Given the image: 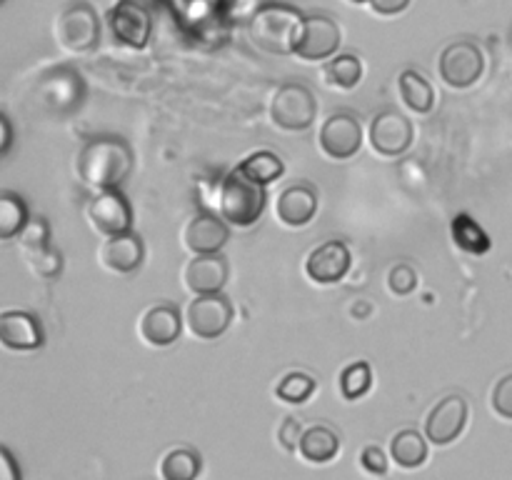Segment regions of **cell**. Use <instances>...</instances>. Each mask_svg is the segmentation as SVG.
I'll list each match as a JSON object with an SVG mask.
<instances>
[{
    "mask_svg": "<svg viewBox=\"0 0 512 480\" xmlns=\"http://www.w3.org/2000/svg\"><path fill=\"white\" fill-rule=\"evenodd\" d=\"M98 260L108 273L113 275H130L143 265L145 260V243L138 233L110 235L103 240L98 250Z\"/></svg>",
    "mask_w": 512,
    "mask_h": 480,
    "instance_id": "ac0fdd59",
    "label": "cell"
},
{
    "mask_svg": "<svg viewBox=\"0 0 512 480\" xmlns=\"http://www.w3.org/2000/svg\"><path fill=\"white\" fill-rule=\"evenodd\" d=\"M228 260L223 253H205L195 255L183 270L185 288L193 295H210V293H223L225 283H228Z\"/></svg>",
    "mask_w": 512,
    "mask_h": 480,
    "instance_id": "d6986e66",
    "label": "cell"
},
{
    "mask_svg": "<svg viewBox=\"0 0 512 480\" xmlns=\"http://www.w3.org/2000/svg\"><path fill=\"white\" fill-rule=\"evenodd\" d=\"M340 43H343V28L330 15H305L295 38L293 55L305 63H323L338 55Z\"/></svg>",
    "mask_w": 512,
    "mask_h": 480,
    "instance_id": "8992f818",
    "label": "cell"
},
{
    "mask_svg": "<svg viewBox=\"0 0 512 480\" xmlns=\"http://www.w3.org/2000/svg\"><path fill=\"white\" fill-rule=\"evenodd\" d=\"M315 388V378L310 373H303V370H293V373L283 375L280 383L275 385V398L280 403H288V405H303L313 398Z\"/></svg>",
    "mask_w": 512,
    "mask_h": 480,
    "instance_id": "f546056e",
    "label": "cell"
},
{
    "mask_svg": "<svg viewBox=\"0 0 512 480\" xmlns=\"http://www.w3.org/2000/svg\"><path fill=\"white\" fill-rule=\"evenodd\" d=\"M25 265H28L30 273L38 280H55L63 273V253L55 250L53 245H43V248L25 250L23 253Z\"/></svg>",
    "mask_w": 512,
    "mask_h": 480,
    "instance_id": "4dcf8cb0",
    "label": "cell"
},
{
    "mask_svg": "<svg viewBox=\"0 0 512 480\" xmlns=\"http://www.w3.org/2000/svg\"><path fill=\"white\" fill-rule=\"evenodd\" d=\"M340 395L345 400H360L363 395L370 393L373 388V370L365 360H358V363H350L348 368L340 373Z\"/></svg>",
    "mask_w": 512,
    "mask_h": 480,
    "instance_id": "1f68e13d",
    "label": "cell"
},
{
    "mask_svg": "<svg viewBox=\"0 0 512 480\" xmlns=\"http://www.w3.org/2000/svg\"><path fill=\"white\" fill-rule=\"evenodd\" d=\"M220 215L235 228H253L265 213L268 193L265 185L255 183L240 168L228 173L220 183Z\"/></svg>",
    "mask_w": 512,
    "mask_h": 480,
    "instance_id": "3957f363",
    "label": "cell"
},
{
    "mask_svg": "<svg viewBox=\"0 0 512 480\" xmlns=\"http://www.w3.org/2000/svg\"><path fill=\"white\" fill-rule=\"evenodd\" d=\"M88 223L103 238L128 233L133 228V205L118 188L98 190L88 205Z\"/></svg>",
    "mask_w": 512,
    "mask_h": 480,
    "instance_id": "30bf717a",
    "label": "cell"
},
{
    "mask_svg": "<svg viewBox=\"0 0 512 480\" xmlns=\"http://www.w3.org/2000/svg\"><path fill=\"white\" fill-rule=\"evenodd\" d=\"M233 323V303L223 293L195 295L185 310V325L198 340H215Z\"/></svg>",
    "mask_w": 512,
    "mask_h": 480,
    "instance_id": "ba28073f",
    "label": "cell"
},
{
    "mask_svg": "<svg viewBox=\"0 0 512 480\" xmlns=\"http://www.w3.org/2000/svg\"><path fill=\"white\" fill-rule=\"evenodd\" d=\"M360 465H363L365 473L370 475L388 473V458H385V453L378 448V445H368V448H363V453H360Z\"/></svg>",
    "mask_w": 512,
    "mask_h": 480,
    "instance_id": "8d00e7d4",
    "label": "cell"
},
{
    "mask_svg": "<svg viewBox=\"0 0 512 480\" xmlns=\"http://www.w3.org/2000/svg\"><path fill=\"white\" fill-rule=\"evenodd\" d=\"M303 25V15L283 3H270L255 10L248 23V38L268 55H293L295 38Z\"/></svg>",
    "mask_w": 512,
    "mask_h": 480,
    "instance_id": "7a4b0ae2",
    "label": "cell"
},
{
    "mask_svg": "<svg viewBox=\"0 0 512 480\" xmlns=\"http://www.w3.org/2000/svg\"><path fill=\"white\" fill-rule=\"evenodd\" d=\"M413 0H370V10L380 18H395V15L405 13L410 8Z\"/></svg>",
    "mask_w": 512,
    "mask_h": 480,
    "instance_id": "74e56055",
    "label": "cell"
},
{
    "mask_svg": "<svg viewBox=\"0 0 512 480\" xmlns=\"http://www.w3.org/2000/svg\"><path fill=\"white\" fill-rule=\"evenodd\" d=\"M320 150L330 160H350L363 148V125L350 110H338L320 128Z\"/></svg>",
    "mask_w": 512,
    "mask_h": 480,
    "instance_id": "9c48e42d",
    "label": "cell"
},
{
    "mask_svg": "<svg viewBox=\"0 0 512 480\" xmlns=\"http://www.w3.org/2000/svg\"><path fill=\"white\" fill-rule=\"evenodd\" d=\"M323 78L335 90H353L363 80V60L353 53H340L325 60Z\"/></svg>",
    "mask_w": 512,
    "mask_h": 480,
    "instance_id": "d4e9b609",
    "label": "cell"
},
{
    "mask_svg": "<svg viewBox=\"0 0 512 480\" xmlns=\"http://www.w3.org/2000/svg\"><path fill=\"white\" fill-rule=\"evenodd\" d=\"M238 168L243 170L250 180H255V183L260 185L275 183V180L283 178L285 173V163L280 160L278 153H273V150H255L248 158L240 160Z\"/></svg>",
    "mask_w": 512,
    "mask_h": 480,
    "instance_id": "83f0119b",
    "label": "cell"
},
{
    "mask_svg": "<svg viewBox=\"0 0 512 480\" xmlns=\"http://www.w3.org/2000/svg\"><path fill=\"white\" fill-rule=\"evenodd\" d=\"M20 253L33 248H43V245H50V225L45 218H30V223L25 225L23 233L18 235Z\"/></svg>",
    "mask_w": 512,
    "mask_h": 480,
    "instance_id": "836d02e7",
    "label": "cell"
},
{
    "mask_svg": "<svg viewBox=\"0 0 512 480\" xmlns=\"http://www.w3.org/2000/svg\"><path fill=\"white\" fill-rule=\"evenodd\" d=\"M318 118V103L308 85L285 83L280 85L270 100V120L275 128L285 133H300L308 130Z\"/></svg>",
    "mask_w": 512,
    "mask_h": 480,
    "instance_id": "5b68a950",
    "label": "cell"
},
{
    "mask_svg": "<svg viewBox=\"0 0 512 480\" xmlns=\"http://www.w3.org/2000/svg\"><path fill=\"white\" fill-rule=\"evenodd\" d=\"M340 438L333 428L328 425H313L303 433L300 440V458L310 465H325L338 455Z\"/></svg>",
    "mask_w": 512,
    "mask_h": 480,
    "instance_id": "7402d4cb",
    "label": "cell"
},
{
    "mask_svg": "<svg viewBox=\"0 0 512 480\" xmlns=\"http://www.w3.org/2000/svg\"><path fill=\"white\" fill-rule=\"evenodd\" d=\"M133 170V150L123 138L98 135L75 153V175L95 190L120 188Z\"/></svg>",
    "mask_w": 512,
    "mask_h": 480,
    "instance_id": "6da1fadb",
    "label": "cell"
},
{
    "mask_svg": "<svg viewBox=\"0 0 512 480\" xmlns=\"http://www.w3.org/2000/svg\"><path fill=\"white\" fill-rule=\"evenodd\" d=\"M28 223L30 215L25 200L13 190H3L0 193V238L13 240L15 235L23 233Z\"/></svg>",
    "mask_w": 512,
    "mask_h": 480,
    "instance_id": "484cf974",
    "label": "cell"
},
{
    "mask_svg": "<svg viewBox=\"0 0 512 480\" xmlns=\"http://www.w3.org/2000/svg\"><path fill=\"white\" fill-rule=\"evenodd\" d=\"M428 443L430 440L420 435L418 430L405 428L395 433L393 440H390V455H393V460L400 468L415 470L428 460Z\"/></svg>",
    "mask_w": 512,
    "mask_h": 480,
    "instance_id": "603a6c76",
    "label": "cell"
},
{
    "mask_svg": "<svg viewBox=\"0 0 512 480\" xmlns=\"http://www.w3.org/2000/svg\"><path fill=\"white\" fill-rule=\"evenodd\" d=\"M350 265H353V258H350L348 245L343 240H328L308 255L305 275L315 285H335L348 275Z\"/></svg>",
    "mask_w": 512,
    "mask_h": 480,
    "instance_id": "2e32d148",
    "label": "cell"
},
{
    "mask_svg": "<svg viewBox=\"0 0 512 480\" xmlns=\"http://www.w3.org/2000/svg\"><path fill=\"white\" fill-rule=\"evenodd\" d=\"M203 470V458L193 448H173L165 453L160 463V478L165 480H193Z\"/></svg>",
    "mask_w": 512,
    "mask_h": 480,
    "instance_id": "4316f807",
    "label": "cell"
},
{
    "mask_svg": "<svg viewBox=\"0 0 512 480\" xmlns=\"http://www.w3.org/2000/svg\"><path fill=\"white\" fill-rule=\"evenodd\" d=\"M453 240L460 250L470 255H485L490 250V235L468 213L455 215Z\"/></svg>",
    "mask_w": 512,
    "mask_h": 480,
    "instance_id": "f1b7e54d",
    "label": "cell"
},
{
    "mask_svg": "<svg viewBox=\"0 0 512 480\" xmlns=\"http://www.w3.org/2000/svg\"><path fill=\"white\" fill-rule=\"evenodd\" d=\"M490 405H493V413L503 420H512V373L503 375V378L495 383L493 395H490Z\"/></svg>",
    "mask_w": 512,
    "mask_h": 480,
    "instance_id": "e575fe53",
    "label": "cell"
},
{
    "mask_svg": "<svg viewBox=\"0 0 512 480\" xmlns=\"http://www.w3.org/2000/svg\"><path fill=\"white\" fill-rule=\"evenodd\" d=\"M108 25L120 45L143 50L153 35V18L138 0H118L108 13Z\"/></svg>",
    "mask_w": 512,
    "mask_h": 480,
    "instance_id": "8fae6325",
    "label": "cell"
},
{
    "mask_svg": "<svg viewBox=\"0 0 512 480\" xmlns=\"http://www.w3.org/2000/svg\"><path fill=\"white\" fill-rule=\"evenodd\" d=\"M315 213H318V193L308 183L290 185L275 200V215L288 228H305Z\"/></svg>",
    "mask_w": 512,
    "mask_h": 480,
    "instance_id": "44dd1931",
    "label": "cell"
},
{
    "mask_svg": "<svg viewBox=\"0 0 512 480\" xmlns=\"http://www.w3.org/2000/svg\"><path fill=\"white\" fill-rule=\"evenodd\" d=\"M40 98L53 113L68 115L83 103L85 83L73 68H53L40 80Z\"/></svg>",
    "mask_w": 512,
    "mask_h": 480,
    "instance_id": "5bb4252c",
    "label": "cell"
},
{
    "mask_svg": "<svg viewBox=\"0 0 512 480\" xmlns=\"http://www.w3.org/2000/svg\"><path fill=\"white\" fill-rule=\"evenodd\" d=\"M415 128L398 110H383L370 123V145L383 158H400L413 145Z\"/></svg>",
    "mask_w": 512,
    "mask_h": 480,
    "instance_id": "7c38bea8",
    "label": "cell"
},
{
    "mask_svg": "<svg viewBox=\"0 0 512 480\" xmlns=\"http://www.w3.org/2000/svg\"><path fill=\"white\" fill-rule=\"evenodd\" d=\"M0 343L15 353H30L45 345V330L38 315L28 310H5L0 315Z\"/></svg>",
    "mask_w": 512,
    "mask_h": 480,
    "instance_id": "9a60e30c",
    "label": "cell"
},
{
    "mask_svg": "<svg viewBox=\"0 0 512 480\" xmlns=\"http://www.w3.org/2000/svg\"><path fill=\"white\" fill-rule=\"evenodd\" d=\"M230 240V228L228 220L223 215H210V213H198L188 220V225L183 228V245L193 255H205V253H220L225 248V243Z\"/></svg>",
    "mask_w": 512,
    "mask_h": 480,
    "instance_id": "ffe728a7",
    "label": "cell"
},
{
    "mask_svg": "<svg viewBox=\"0 0 512 480\" xmlns=\"http://www.w3.org/2000/svg\"><path fill=\"white\" fill-rule=\"evenodd\" d=\"M470 408L463 395H448L425 418V438L433 445H450L463 435Z\"/></svg>",
    "mask_w": 512,
    "mask_h": 480,
    "instance_id": "4fadbf2b",
    "label": "cell"
},
{
    "mask_svg": "<svg viewBox=\"0 0 512 480\" xmlns=\"http://www.w3.org/2000/svg\"><path fill=\"white\" fill-rule=\"evenodd\" d=\"M20 468L8 448H0V480H18Z\"/></svg>",
    "mask_w": 512,
    "mask_h": 480,
    "instance_id": "f35d334b",
    "label": "cell"
},
{
    "mask_svg": "<svg viewBox=\"0 0 512 480\" xmlns=\"http://www.w3.org/2000/svg\"><path fill=\"white\" fill-rule=\"evenodd\" d=\"M0 130H3V143H0V155H8L10 153V145H13V125H10L8 115H0Z\"/></svg>",
    "mask_w": 512,
    "mask_h": 480,
    "instance_id": "ab89813d",
    "label": "cell"
},
{
    "mask_svg": "<svg viewBox=\"0 0 512 480\" xmlns=\"http://www.w3.org/2000/svg\"><path fill=\"white\" fill-rule=\"evenodd\" d=\"M303 433H305L303 423H300L295 415H288L278 428V445L285 450V453H298Z\"/></svg>",
    "mask_w": 512,
    "mask_h": 480,
    "instance_id": "d590c367",
    "label": "cell"
},
{
    "mask_svg": "<svg viewBox=\"0 0 512 480\" xmlns=\"http://www.w3.org/2000/svg\"><path fill=\"white\" fill-rule=\"evenodd\" d=\"M400 98L413 113L428 115L435 108V90L430 80L418 70H403L398 78Z\"/></svg>",
    "mask_w": 512,
    "mask_h": 480,
    "instance_id": "cb8c5ba5",
    "label": "cell"
},
{
    "mask_svg": "<svg viewBox=\"0 0 512 480\" xmlns=\"http://www.w3.org/2000/svg\"><path fill=\"white\" fill-rule=\"evenodd\" d=\"M388 288L390 293L398 295V298H405V295L413 293L418 288V273H415L413 265L398 263L390 268L388 273Z\"/></svg>",
    "mask_w": 512,
    "mask_h": 480,
    "instance_id": "d6a6232c",
    "label": "cell"
},
{
    "mask_svg": "<svg viewBox=\"0 0 512 480\" xmlns=\"http://www.w3.org/2000/svg\"><path fill=\"white\" fill-rule=\"evenodd\" d=\"M438 73L448 88L465 90L470 85L478 83L485 73V55L470 40H458L450 43L448 48L440 53L438 60Z\"/></svg>",
    "mask_w": 512,
    "mask_h": 480,
    "instance_id": "52a82bcc",
    "label": "cell"
},
{
    "mask_svg": "<svg viewBox=\"0 0 512 480\" xmlns=\"http://www.w3.org/2000/svg\"><path fill=\"white\" fill-rule=\"evenodd\" d=\"M183 320L180 310L170 303L153 305L140 315L138 335L150 348H170L183 335Z\"/></svg>",
    "mask_w": 512,
    "mask_h": 480,
    "instance_id": "e0dca14e",
    "label": "cell"
},
{
    "mask_svg": "<svg viewBox=\"0 0 512 480\" xmlns=\"http://www.w3.org/2000/svg\"><path fill=\"white\" fill-rule=\"evenodd\" d=\"M348 3H353V5H365V3H370V0H348Z\"/></svg>",
    "mask_w": 512,
    "mask_h": 480,
    "instance_id": "60d3db41",
    "label": "cell"
},
{
    "mask_svg": "<svg viewBox=\"0 0 512 480\" xmlns=\"http://www.w3.org/2000/svg\"><path fill=\"white\" fill-rule=\"evenodd\" d=\"M55 43L68 55H88L100 43V18L85 0H73L55 18Z\"/></svg>",
    "mask_w": 512,
    "mask_h": 480,
    "instance_id": "277c9868",
    "label": "cell"
}]
</instances>
